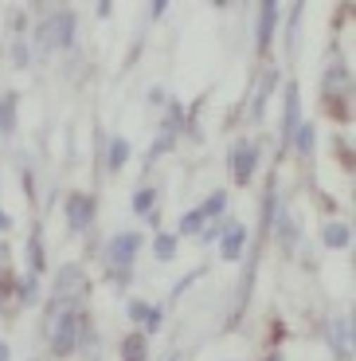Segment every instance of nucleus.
Masks as SVG:
<instances>
[{"label": "nucleus", "instance_id": "obj_1", "mask_svg": "<svg viewBox=\"0 0 356 361\" xmlns=\"http://www.w3.org/2000/svg\"><path fill=\"white\" fill-rule=\"evenodd\" d=\"M79 330H82V314H79L75 307H55V310H51L47 334H51V353H55V357H67V353H75Z\"/></svg>", "mask_w": 356, "mask_h": 361}, {"label": "nucleus", "instance_id": "obj_2", "mask_svg": "<svg viewBox=\"0 0 356 361\" xmlns=\"http://www.w3.org/2000/svg\"><path fill=\"white\" fill-rule=\"evenodd\" d=\"M75 39V16L67 8H55L51 16L39 24V47L44 51H59V47H67Z\"/></svg>", "mask_w": 356, "mask_h": 361}, {"label": "nucleus", "instance_id": "obj_3", "mask_svg": "<svg viewBox=\"0 0 356 361\" xmlns=\"http://www.w3.org/2000/svg\"><path fill=\"white\" fill-rule=\"evenodd\" d=\"M137 252H141V235L137 232H122V235L110 240L106 263H110V275H117V283H125V271H129V263L137 259Z\"/></svg>", "mask_w": 356, "mask_h": 361}, {"label": "nucleus", "instance_id": "obj_4", "mask_svg": "<svg viewBox=\"0 0 356 361\" xmlns=\"http://www.w3.org/2000/svg\"><path fill=\"white\" fill-rule=\"evenodd\" d=\"M82 267H75V263H63L59 271H55V287H51V298L55 307H75L82 298Z\"/></svg>", "mask_w": 356, "mask_h": 361}, {"label": "nucleus", "instance_id": "obj_5", "mask_svg": "<svg viewBox=\"0 0 356 361\" xmlns=\"http://www.w3.org/2000/svg\"><path fill=\"white\" fill-rule=\"evenodd\" d=\"M255 165H258V149L250 142H239L231 149V173H235V185H250L255 177Z\"/></svg>", "mask_w": 356, "mask_h": 361}, {"label": "nucleus", "instance_id": "obj_6", "mask_svg": "<svg viewBox=\"0 0 356 361\" xmlns=\"http://www.w3.org/2000/svg\"><path fill=\"white\" fill-rule=\"evenodd\" d=\"M67 224H71L75 232L94 224V197H90V192H75V197L67 200Z\"/></svg>", "mask_w": 356, "mask_h": 361}, {"label": "nucleus", "instance_id": "obj_7", "mask_svg": "<svg viewBox=\"0 0 356 361\" xmlns=\"http://www.w3.org/2000/svg\"><path fill=\"white\" fill-rule=\"evenodd\" d=\"M352 94V79H348V67L345 63H333L325 71V99H348Z\"/></svg>", "mask_w": 356, "mask_h": 361}, {"label": "nucleus", "instance_id": "obj_8", "mask_svg": "<svg viewBox=\"0 0 356 361\" xmlns=\"http://www.w3.org/2000/svg\"><path fill=\"white\" fill-rule=\"evenodd\" d=\"M220 252H223V259H239V255L247 252V228H243V224H227Z\"/></svg>", "mask_w": 356, "mask_h": 361}, {"label": "nucleus", "instance_id": "obj_9", "mask_svg": "<svg viewBox=\"0 0 356 361\" xmlns=\"http://www.w3.org/2000/svg\"><path fill=\"white\" fill-rule=\"evenodd\" d=\"M274 20H278L274 4H258V47H262V51H267L270 39H274Z\"/></svg>", "mask_w": 356, "mask_h": 361}, {"label": "nucleus", "instance_id": "obj_10", "mask_svg": "<svg viewBox=\"0 0 356 361\" xmlns=\"http://www.w3.org/2000/svg\"><path fill=\"white\" fill-rule=\"evenodd\" d=\"M129 318H134V322H141L145 330H157V326H160V310L149 307V302H141V298H137V302H129Z\"/></svg>", "mask_w": 356, "mask_h": 361}, {"label": "nucleus", "instance_id": "obj_11", "mask_svg": "<svg viewBox=\"0 0 356 361\" xmlns=\"http://www.w3.org/2000/svg\"><path fill=\"white\" fill-rule=\"evenodd\" d=\"M125 161H129V142H125V137H114V142H110V149H106V165L114 173H122Z\"/></svg>", "mask_w": 356, "mask_h": 361}, {"label": "nucleus", "instance_id": "obj_12", "mask_svg": "<svg viewBox=\"0 0 356 361\" xmlns=\"http://www.w3.org/2000/svg\"><path fill=\"white\" fill-rule=\"evenodd\" d=\"M348 240H352V232H348V224H341V220H333V224H325V247H348Z\"/></svg>", "mask_w": 356, "mask_h": 361}, {"label": "nucleus", "instance_id": "obj_13", "mask_svg": "<svg viewBox=\"0 0 356 361\" xmlns=\"http://www.w3.org/2000/svg\"><path fill=\"white\" fill-rule=\"evenodd\" d=\"M333 326H337V353L348 357L352 353V322H348V314H341V318H333Z\"/></svg>", "mask_w": 356, "mask_h": 361}, {"label": "nucleus", "instance_id": "obj_14", "mask_svg": "<svg viewBox=\"0 0 356 361\" xmlns=\"http://www.w3.org/2000/svg\"><path fill=\"white\" fill-rule=\"evenodd\" d=\"M149 357V345H145V338L141 334H129L122 342V361H145Z\"/></svg>", "mask_w": 356, "mask_h": 361}, {"label": "nucleus", "instance_id": "obj_15", "mask_svg": "<svg viewBox=\"0 0 356 361\" xmlns=\"http://www.w3.org/2000/svg\"><path fill=\"white\" fill-rule=\"evenodd\" d=\"M12 130H16V94L0 102V134H12Z\"/></svg>", "mask_w": 356, "mask_h": 361}, {"label": "nucleus", "instance_id": "obj_16", "mask_svg": "<svg viewBox=\"0 0 356 361\" xmlns=\"http://www.w3.org/2000/svg\"><path fill=\"white\" fill-rule=\"evenodd\" d=\"M153 252H157V259H172V255H177V235L160 232L157 240H153Z\"/></svg>", "mask_w": 356, "mask_h": 361}, {"label": "nucleus", "instance_id": "obj_17", "mask_svg": "<svg viewBox=\"0 0 356 361\" xmlns=\"http://www.w3.org/2000/svg\"><path fill=\"white\" fill-rule=\"evenodd\" d=\"M223 208H227V197H223V192H212V200H204V204H200L196 212H200L204 220H215V216L223 212Z\"/></svg>", "mask_w": 356, "mask_h": 361}, {"label": "nucleus", "instance_id": "obj_18", "mask_svg": "<svg viewBox=\"0 0 356 361\" xmlns=\"http://www.w3.org/2000/svg\"><path fill=\"white\" fill-rule=\"evenodd\" d=\"M294 145H298V154H313V126L310 122H302L294 130Z\"/></svg>", "mask_w": 356, "mask_h": 361}, {"label": "nucleus", "instance_id": "obj_19", "mask_svg": "<svg viewBox=\"0 0 356 361\" xmlns=\"http://www.w3.org/2000/svg\"><path fill=\"white\" fill-rule=\"evenodd\" d=\"M153 200H157V192H153V189H141V192L134 197V212H137V216H149Z\"/></svg>", "mask_w": 356, "mask_h": 361}, {"label": "nucleus", "instance_id": "obj_20", "mask_svg": "<svg viewBox=\"0 0 356 361\" xmlns=\"http://www.w3.org/2000/svg\"><path fill=\"white\" fill-rule=\"evenodd\" d=\"M192 232H204V216H200L196 208H192V212L180 220V235H192Z\"/></svg>", "mask_w": 356, "mask_h": 361}, {"label": "nucleus", "instance_id": "obj_21", "mask_svg": "<svg viewBox=\"0 0 356 361\" xmlns=\"http://www.w3.org/2000/svg\"><path fill=\"white\" fill-rule=\"evenodd\" d=\"M27 259H32V271H44V252H39V232L32 235V244H27Z\"/></svg>", "mask_w": 356, "mask_h": 361}, {"label": "nucleus", "instance_id": "obj_22", "mask_svg": "<svg viewBox=\"0 0 356 361\" xmlns=\"http://www.w3.org/2000/svg\"><path fill=\"white\" fill-rule=\"evenodd\" d=\"M20 298H24V302H32V298H36V275H27V279H24V287H20Z\"/></svg>", "mask_w": 356, "mask_h": 361}, {"label": "nucleus", "instance_id": "obj_23", "mask_svg": "<svg viewBox=\"0 0 356 361\" xmlns=\"http://www.w3.org/2000/svg\"><path fill=\"white\" fill-rule=\"evenodd\" d=\"M12 220H8V212H4V208H0V232H4V228H8Z\"/></svg>", "mask_w": 356, "mask_h": 361}, {"label": "nucleus", "instance_id": "obj_24", "mask_svg": "<svg viewBox=\"0 0 356 361\" xmlns=\"http://www.w3.org/2000/svg\"><path fill=\"white\" fill-rule=\"evenodd\" d=\"M8 357H12V353H8V345L0 342V361H8Z\"/></svg>", "mask_w": 356, "mask_h": 361}]
</instances>
